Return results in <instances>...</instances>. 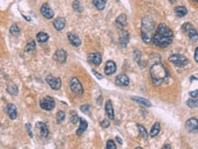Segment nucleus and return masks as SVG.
Masks as SVG:
<instances>
[{"mask_svg": "<svg viewBox=\"0 0 198 149\" xmlns=\"http://www.w3.org/2000/svg\"><path fill=\"white\" fill-rule=\"evenodd\" d=\"M9 31H10V33H11L12 35L17 36V35L19 34V32H20V29H19V27H18V26H17V24H13V25L10 27Z\"/></svg>", "mask_w": 198, "mask_h": 149, "instance_id": "obj_33", "label": "nucleus"}, {"mask_svg": "<svg viewBox=\"0 0 198 149\" xmlns=\"http://www.w3.org/2000/svg\"><path fill=\"white\" fill-rule=\"evenodd\" d=\"M169 2H170L171 4H173V3H175V2H176V0H169Z\"/></svg>", "mask_w": 198, "mask_h": 149, "instance_id": "obj_46", "label": "nucleus"}, {"mask_svg": "<svg viewBox=\"0 0 198 149\" xmlns=\"http://www.w3.org/2000/svg\"><path fill=\"white\" fill-rule=\"evenodd\" d=\"M115 82L117 86L120 87H126L129 84V79L126 74H119L116 77Z\"/></svg>", "mask_w": 198, "mask_h": 149, "instance_id": "obj_14", "label": "nucleus"}, {"mask_svg": "<svg viewBox=\"0 0 198 149\" xmlns=\"http://www.w3.org/2000/svg\"><path fill=\"white\" fill-rule=\"evenodd\" d=\"M131 99H132L133 101H135V102H137V103H141V104H142V105L146 106V107H151V103L149 100L145 99V98H142V97H137V96H133V97H131Z\"/></svg>", "mask_w": 198, "mask_h": 149, "instance_id": "obj_22", "label": "nucleus"}, {"mask_svg": "<svg viewBox=\"0 0 198 149\" xmlns=\"http://www.w3.org/2000/svg\"><path fill=\"white\" fill-rule=\"evenodd\" d=\"M152 82L155 86H160L163 81L168 78V71L161 62L154 63L150 70Z\"/></svg>", "mask_w": 198, "mask_h": 149, "instance_id": "obj_2", "label": "nucleus"}, {"mask_svg": "<svg viewBox=\"0 0 198 149\" xmlns=\"http://www.w3.org/2000/svg\"><path fill=\"white\" fill-rule=\"evenodd\" d=\"M92 72H93V74L98 79V80H102L103 79V76L101 75V74H99L98 72L97 71V70H92Z\"/></svg>", "mask_w": 198, "mask_h": 149, "instance_id": "obj_41", "label": "nucleus"}, {"mask_svg": "<svg viewBox=\"0 0 198 149\" xmlns=\"http://www.w3.org/2000/svg\"><path fill=\"white\" fill-rule=\"evenodd\" d=\"M107 0H93V5L98 9V10H103L106 7Z\"/></svg>", "mask_w": 198, "mask_h": 149, "instance_id": "obj_25", "label": "nucleus"}, {"mask_svg": "<svg viewBox=\"0 0 198 149\" xmlns=\"http://www.w3.org/2000/svg\"><path fill=\"white\" fill-rule=\"evenodd\" d=\"M67 38H68V41H70L72 46L74 47H79L81 44H82V41L79 39V37L74 34V33H72V32H68L67 34Z\"/></svg>", "mask_w": 198, "mask_h": 149, "instance_id": "obj_16", "label": "nucleus"}, {"mask_svg": "<svg viewBox=\"0 0 198 149\" xmlns=\"http://www.w3.org/2000/svg\"><path fill=\"white\" fill-rule=\"evenodd\" d=\"M72 8H73L74 11L79 12V13H81V12L83 11V7L81 6L80 2H79L78 0H74V1L72 2Z\"/></svg>", "mask_w": 198, "mask_h": 149, "instance_id": "obj_28", "label": "nucleus"}, {"mask_svg": "<svg viewBox=\"0 0 198 149\" xmlns=\"http://www.w3.org/2000/svg\"><path fill=\"white\" fill-rule=\"evenodd\" d=\"M69 86L70 89L72 92V94L76 96H82L84 94V88L81 84V82L79 81V80L76 77H73L70 80L69 82Z\"/></svg>", "mask_w": 198, "mask_h": 149, "instance_id": "obj_5", "label": "nucleus"}, {"mask_svg": "<svg viewBox=\"0 0 198 149\" xmlns=\"http://www.w3.org/2000/svg\"><path fill=\"white\" fill-rule=\"evenodd\" d=\"M7 93H8L9 94L12 95H17V93H18L17 87L16 85H9V86H7Z\"/></svg>", "mask_w": 198, "mask_h": 149, "instance_id": "obj_32", "label": "nucleus"}, {"mask_svg": "<svg viewBox=\"0 0 198 149\" xmlns=\"http://www.w3.org/2000/svg\"><path fill=\"white\" fill-rule=\"evenodd\" d=\"M155 28V23L151 17H145L141 20V39L145 43L152 41V32Z\"/></svg>", "mask_w": 198, "mask_h": 149, "instance_id": "obj_3", "label": "nucleus"}, {"mask_svg": "<svg viewBox=\"0 0 198 149\" xmlns=\"http://www.w3.org/2000/svg\"><path fill=\"white\" fill-rule=\"evenodd\" d=\"M35 48H36V42L34 41H29L28 43V45L26 46V51L27 52L32 51L33 50H35Z\"/></svg>", "mask_w": 198, "mask_h": 149, "instance_id": "obj_35", "label": "nucleus"}, {"mask_svg": "<svg viewBox=\"0 0 198 149\" xmlns=\"http://www.w3.org/2000/svg\"><path fill=\"white\" fill-rule=\"evenodd\" d=\"M105 109H106V113L107 117H108L110 120H114V118H115V113H114L113 105H112L111 101L108 100V101L106 103Z\"/></svg>", "mask_w": 198, "mask_h": 149, "instance_id": "obj_20", "label": "nucleus"}, {"mask_svg": "<svg viewBox=\"0 0 198 149\" xmlns=\"http://www.w3.org/2000/svg\"><path fill=\"white\" fill-rule=\"evenodd\" d=\"M185 128L190 133H195L198 131V120L195 117L188 119L185 123Z\"/></svg>", "mask_w": 198, "mask_h": 149, "instance_id": "obj_10", "label": "nucleus"}, {"mask_svg": "<svg viewBox=\"0 0 198 149\" xmlns=\"http://www.w3.org/2000/svg\"><path fill=\"white\" fill-rule=\"evenodd\" d=\"M7 115L11 120H15L17 117V108L13 103H8L7 105Z\"/></svg>", "mask_w": 198, "mask_h": 149, "instance_id": "obj_19", "label": "nucleus"}, {"mask_svg": "<svg viewBox=\"0 0 198 149\" xmlns=\"http://www.w3.org/2000/svg\"><path fill=\"white\" fill-rule=\"evenodd\" d=\"M79 122H80V126H79V128H78V130L76 132V135L80 136H82L86 131V129L88 127V123L84 118H79Z\"/></svg>", "mask_w": 198, "mask_h": 149, "instance_id": "obj_21", "label": "nucleus"}, {"mask_svg": "<svg viewBox=\"0 0 198 149\" xmlns=\"http://www.w3.org/2000/svg\"><path fill=\"white\" fill-rule=\"evenodd\" d=\"M100 125L103 127V128H107L109 125H110V123L108 122V120H103V121H101L100 122Z\"/></svg>", "mask_w": 198, "mask_h": 149, "instance_id": "obj_39", "label": "nucleus"}, {"mask_svg": "<svg viewBox=\"0 0 198 149\" xmlns=\"http://www.w3.org/2000/svg\"><path fill=\"white\" fill-rule=\"evenodd\" d=\"M116 1H118V0H116Z\"/></svg>", "mask_w": 198, "mask_h": 149, "instance_id": "obj_49", "label": "nucleus"}, {"mask_svg": "<svg viewBox=\"0 0 198 149\" xmlns=\"http://www.w3.org/2000/svg\"><path fill=\"white\" fill-rule=\"evenodd\" d=\"M41 13L47 19H52L54 17V11L48 4H43L41 7Z\"/></svg>", "mask_w": 198, "mask_h": 149, "instance_id": "obj_12", "label": "nucleus"}, {"mask_svg": "<svg viewBox=\"0 0 198 149\" xmlns=\"http://www.w3.org/2000/svg\"><path fill=\"white\" fill-rule=\"evenodd\" d=\"M116 70V65L113 60H108L105 66V73L106 75H112Z\"/></svg>", "mask_w": 198, "mask_h": 149, "instance_id": "obj_15", "label": "nucleus"}, {"mask_svg": "<svg viewBox=\"0 0 198 149\" xmlns=\"http://www.w3.org/2000/svg\"><path fill=\"white\" fill-rule=\"evenodd\" d=\"M182 29L184 33H187L190 41L192 42H196L198 41V32L194 26L190 23H184L182 27Z\"/></svg>", "mask_w": 198, "mask_h": 149, "instance_id": "obj_6", "label": "nucleus"}, {"mask_svg": "<svg viewBox=\"0 0 198 149\" xmlns=\"http://www.w3.org/2000/svg\"><path fill=\"white\" fill-rule=\"evenodd\" d=\"M106 148L107 149H116V144L114 142L113 140H108L106 142Z\"/></svg>", "mask_w": 198, "mask_h": 149, "instance_id": "obj_37", "label": "nucleus"}, {"mask_svg": "<svg viewBox=\"0 0 198 149\" xmlns=\"http://www.w3.org/2000/svg\"><path fill=\"white\" fill-rule=\"evenodd\" d=\"M168 60L171 63L174 64L177 67L183 68L189 63V60L182 54H173L168 58Z\"/></svg>", "mask_w": 198, "mask_h": 149, "instance_id": "obj_4", "label": "nucleus"}, {"mask_svg": "<svg viewBox=\"0 0 198 149\" xmlns=\"http://www.w3.org/2000/svg\"><path fill=\"white\" fill-rule=\"evenodd\" d=\"M160 131H161V124H160V123H155L154 124H153V126L151 127V137H155L159 133H160Z\"/></svg>", "mask_w": 198, "mask_h": 149, "instance_id": "obj_26", "label": "nucleus"}, {"mask_svg": "<svg viewBox=\"0 0 198 149\" xmlns=\"http://www.w3.org/2000/svg\"><path fill=\"white\" fill-rule=\"evenodd\" d=\"M186 104L190 108H196L198 107V99H189L186 102Z\"/></svg>", "mask_w": 198, "mask_h": 149, "instance_id": "obj_29", "label": "nucleus"}, {"mask_svg": "<svg viewBox=\"0 0 198 149\" xmlns=\"http://www.w3.org/2000/svg\"><path fill=\"white\" fill-rule=\"evenodd\" d=\"M134 58L136 60V61L138 63H141V52L139 50H135L134 51Z\"/></svg>", "mask_w": 198, "mask_h": 149, "instance_id": "obj_36", "label": "nucleus"}, {"mask_svg": "<svg viewBox=\"0 0 198 149\" xmlns=\"http://www.w3.org/2000/svg\"><path fill=\"white\" fill-rule=\"evenodd\" d=\"M194 80H197V79H196V77H191V81H194Z\"/></svg>", "mask_w": 198, "mask_h": 149, "instance_id": "obj_47", "label": "nucleus"}, {"mask_svg": "<svg viewBox=\"0 0 198 149\" xmlns=\"http://www.w3.org/2000/svg\"><path fill=\"white\" fill-rule=\"evenodd\" d=\"M26 129H27V132H28V136L29 137H33V134H32V131H31V125L29 124V123H27L26 124Z\"/></svg>", "mask_w": 198, "mask_h": 149, "instance_id": "obj_40", "label": "nucleus"}, {"mask_svg": "<svg viewBox=\"0 0 198 149\" xmlns=\"http://www.w3.org/2000/svg\"><path fill=\"white\" fill-rule=\"evenodd\" d=\"M53 57H54V60H56L57 62H59L61 64H63L66 61V60H67L68 54L63 49H60V50H57L55 51Z\"/></svg>", "mask_w": 198, "mask_h": 149, "instance_id": "obj_11", "label": "nucleus"}, {"mask_svg": "<svg viewBox=\"0 0 198 149\" xmlns=\"http://www.w3.org/2000/svg\"><path fill=\"white\" fill-rule=\"evenodd\" d=\"M65 24H66V20H65V18L64 17H57L56 19L53 21V27L54 28L58 30V31H61V30H62L64 27H65Z\"/></svg>", "mask_w": 198, "mask_h": 149, "instance_id": "obj_18", "label": "nucleus"}, {"mask_svg": "<svg viewBox=\"0 0 198 149\" xmlns=\"http://www.w3.org/2000/svg\"><path fill=\"white\" fill-rule=\"evenodd\" d=\"M193 1H195V2H196V3H198V0H193Z\"/></svg>", "mask_w": 198, "mask_h": 149, "instance_id": "obj_48", "label": "nucleus"}, {"mask_svg": "<svg viewBox=\"0 0 198 149\" xmlns=\"http://www.w3.org/2000/svg\"><path fill=\"white\" fill-rule=\"evenodd\" d=\"M171 147L170 145H165V146H163V147H162V148H163V149L171 148Z\"/></svg>", "mask_w": 198, "mask_h": 149, "instance_id": "obj_45", "label": "nucleus"}, {"mask_svg": "<svg viewBox=\"0 0 198 149\" xmlns=\"http://www.w3.org/2000/svg\"><path fill=\"white\" fill-rule=\"evenodd\" d=\"M119 42L122 47H124V48L127 47V45L129 42V33L127 30H122L119 33Z\"/></svg>", "mask_w": 198, "mask_h": 149, "instance_id": "obj_17", "label": "nucleus"}, {"mask_svg": "<svg viewBox=\"0 0 198 149\" xmlns=\"http://www.w3.org/2000/svg\"><path fill=\"white\" fill-rule=\"evenodd\" d=\"M64 119H65V113L62 112V111H59V112L57 113L56 115L57 123H62L64 121Z\"/></svg>", "mask_w": 198, "mask_h": 149, "instance_id": "obj_31", "label": "nucleus"}, {"mask_svg": "<svg viewBox=\"0 0 198 149\" xmlns=\"http://www.w3.org/2000/svg\"><path fill=\"white\" fill-rule=\"evenodd\" d=\"M116 24L120 27H125L127 25V16L125 14H121L116 17Z\"/></svg>", "mask_w": 198, "mask_h": 149, "instance_id": "obj_24", "label": "nucleus"}, {"mask_svg": "<svg viewBox=\"0 0 198 149\" xmlns=\"http://www.w3.org/2000/svg\"><path fill=\"white\" fill-rule=\"evenodd\" d=\"M189 95H190L192 98H196V97H198V90L193 91V92H190V93H189Z\"/></svg>", "mask_w": 198, "mask_h": 149, "instance_id": "obj_42", "label": "nucleus"}, {"mask_svg": "<svg viewBox=\"0 0 198 149\" xmlns=\"http://www.w3.org/2000/svg\"><path fill=\"white\" fill-rule=\"evenodd\" d=\"M137 127H138V129H139V132H140L141 136H142L144 139H147V138H148V132H147V130L145 129V127L141 125V124H138Z\"/></svg>", "mask_w": 198, "mask_h": 149, "instance_id": "obj_30", "label": "nucleus"}, {"mask_svg": "<svg viewBox=\"0 0 198 149\" xmlns=\"http://www.w3.org/2000/svg\"><path fill=\"white\" fill-rule=\"evenodd\" d=\"M195 60L196 62H198V47L196 49V51H195Z\"/></svg>", "mask_w": 198, "mask_h": 149, "instance_id": "obj_43", "label": "nucleus"}, {"mask_svg": "<svg viewBox=\"0 0 198 149\" xmlns=\"http://www.w3.org/2000/svg\"><path fill=\"white\" fill-rule=\"evenodd\" d=\"M46 81L47 83L51 86V88L54 91H57V90H60L61 87H62V81L60 78H56V77H53L52 75H48L46 77Z\"/></svg>", "mask_w": 198, "mask_h": 149, "instance_id": "obj_8", "label": "nucleus"}, {"mask_svg": "<svg viewBox=\"0 0 198 149\" xmlns=\"http://www.w3.org/2000/svg\"><path fill=\"white\" fill-rule=\"evenodd\" d=\"M70 114H71V115H70V121H71V123H72L73 124L77 123L78 121H79V117H78V115H77L76 112L72 111V112H71V113H70Z\"/></svg>", "mask_w": 198, "mask_h": 149, "instance_id": "obj_34", "label": "nucleus"}, {"mask_svg": "<svg viewBox=\"0 0 198 149\" xmlns=\"http://www.w3.org/2000/svg\"><path fill=\"white\" fill-rule=\"evenodd\" d=\"M116 141L119 143V145H122V144H123V141L121 140V138H120L119 136H116Z\"/></svg>", "mask_w": 198, "mask_h": 149, "instance_id": "obj_44", "label": "nucleus"}, {"mask_svg": "<svg viewBox=\"0 0 198 149\" xmlns=\"http://www.w3.org/2000/svg\"><path fill=\"white\" fill-rule=\"evenodd\" d=\"M173 41V32L164 23H160L155 34L152 37V43L159 48H166Z\"/></svg>", "mask_w": 198, "mask_h": 149, "instance_id": "obj_1", "label": "nucleus"}, {"mask_svg": "<svg viewBox=\"0 0 198 149\" xmlns=\"http://www.w3.org/2000/svg\"><path fill=\"white\" fill-rule=\"evenodd\" d=\"M81 112H83L84 113H89V111H90V105L89 104H84L81 106Z\"/></svg>", "mask_w": 198, "mask_h": 149, "instance_id": "obj_38", "label": "nucleus"}, {"mask_svg": "<svg viewBox=\"0 0 198 149\" xmlns=\"http://www.w3.org/2000/svg\"><path fill=\"white\" fill-rule=\"evenodd\" d=\"M174 12L176 14L177 17H184V16H186V14L188 13L187 11V8L184 7V6H179V7H176L174 8Z\"/></svg>", "mask_w": 198, "mask_h": 149, "instance_id": "obj_23", "label": "nucleus"}, {"mask_svg": "<svg viewBox=\"0 0 198 149\" xmlns=\"http://www.w3.org/2000/svg\"><path fill=\"white\" fill-rule=\"evenodd\" d=\"M49 40V35L45 32H39L37 35V41L41 43H45Z\"/></svg>", "mask_w": 198, "mask_h": 149, "instance_id": "obj_27", "label": "nucleus"}, {"mask_svg": "<svg viewBox=\"0 0 198 149\" xmlns=\"http://www.w3.org/2000/svg\"><path fill=\"white\" fill-rule=\"evenodd\" d=\"M40 106L45 111H52L55 107V101L51 96H45L41 100Z\"/></svg>", "mask_w": 198, "mask_h": 149, "instance_id": "obj_7", "label": "nucleus"}, {"mask_svg": "<svg viewBox=\"0 0 198 149\" xmlns=\"http://www.w3.org/2000/svg\"><path fill=\"white\" fill-rule=\"evenodd\" d=\"M88 61L91 64H94L96 66H99L102 62V57L99 52H93L88 55Z\"/></svg>", "mask_w": 198, "mask_h": 149, "instance_id": "obj_13", "label": "nucleus"}, {"mask_svg": "<svg viewBox=\"0 0 198 149\" xmlns=\"http://www.w3.org/2000/svg\"><path fill=\"white\" fill-rule=\"evenodd\" d=\"M35 129H36V132L37 134L39 135L40 137L42 138H45L47 137L48 135H49V129H48V126L42 122H38L35 125Z\"/></svg>", "mask_w": 198, "mask_h": 149, "instance_id": "obj_9", "label": "nucleus"}]
</instances>
